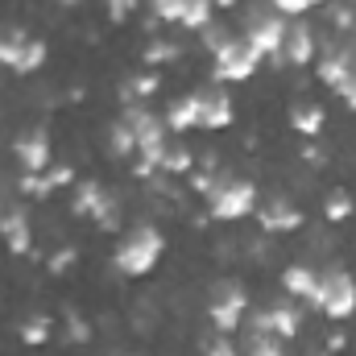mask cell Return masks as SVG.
Returning <instances> with one entry per match:
<instances>
[{
	"mask_svg": "<svg viewBox=\"0 0 356 356\" xmlns=\"http://www.w3.org/2000/svg\"><path fill=\"white\" fill-rule=\"evenodd\" d=\"M311 307H315L327 323H348V319L356 315V277L348 273V269H340V266L323 269Z\"/></svg>",
	"mask_w": 356,
	"mask_h": 356,
	"instance_id": "obj_5",
	"label": "cell"
},
{
	"mask_svg": "<svg viewBox=\"0 0 356 356\" xmlns=\"http://www.w3.org/2000/svg\"><path fill=\"white\" fill-rule=\"evenodd\" d=\"M286 124H290L302 141H315V137L327 129V108H323V104H307V99H298V104L286 112Z\"/></svg>",
	"mask_w": 356,
	"mask_h": 356,
	"instance_id": "obj_19",
	"label": "cell"
},
{
	"mask_svg": "<svg viewBox=\"0 0 356 356\" xmlns=\"http://www.w3.org/2000/svg\"><path fill=\"white\" fill-rule=\"evenodd\" d=\"M145 4H149V17L158 25H178V17L186 8V0H145Z\"/></svg>",
	"mask_w": 356,
	"mask_h": 356,
	"instance_id": "obj_34",
	"label": "cell"
},
{
	"mask_svg": "<svg viewBox=\"0 0 356 356\" xmlns=\"http://www.w3.org/2000/svg\"><path fill=\"white\" fill-rule=\"evenodd\" d=\"M162 257H166V236H162V228L149 224V220H141V224H133L129 232H120V241H116V249H112V269L124 273V277H149L154 269L162 266Z\"/></svg>",
	"mask_w": 356,
	"mask_h": 356,
	"instance_id": "obj_1",
	"label": "cell"
},
{
	"mask_svg": "<svg viewBox=\"0 0 356 356\" xmlns=\"http://www.w3.org/2000/svg\"><path fill=\"white\" fill-rule=\"evenodd\" d=\"M216 4V13H228V8H241V0H211Z\"/></svg>",
	"mask_w": 356,
	"mask_h": 356,
	"instance_id": "obj_39",
	"label": "cell"
},
{
	"mask_svg": "<svg viewBox=\"0 0 356 356\" xmlns=\"http://www.w3.org/2000/svg\"><path fill=\"white\" fill-rule=\"evenodd\" d=\"M178 58H182V46H178V42H170V38H149V42L141 46V63H145L149 71L175 67Z\"/></svg>",
	"mask_w": 356,
	"mask_h": 356,
	"instance_id": "obj_24",
	"label": "cell"
},
{
	"mask_svg": "<svg viewBox=\"0 0 356 356\" xmlns=\"http://www.w3.org/2000/svg\"><path fill=\"white\" fill-rule=\"evenodd\" d=\"M353 216H356V195L353 191H344V186L327 191V199H323V224L336 228V224H348Z\"/></svg>",
	"mask_w": 356,
	"mask_h": 356,
	"instance_id": "obj_25",
	"label": "cell"
},
{
	"mask_svg": "<svg viewBox=\"0 0 356 356\" xmlns=\"http://www.w3.org/2000/svg\"><path fill=\"white\" fill-rule=\"evenodd\" d=\"M348 46H353V54H356V25H353V38H348Z\"/></svg>",
	"mask_w": 356,
	"mask_h": 356,
	"instance_id": "obj_41",
	"label": "cell"
},
{
	"mask_svg": "<svg viewBox=\"0 0 356 356\" xmlns=\"http://www.w3.org/2000/svg\"><path fill=\"white\" fill-rule=\"evenodd\" d=\"M253 298L245 290L241 277H220L211 290H207V302H203V315L211 323V332H224V336H236L245 327V315H249Z\"/></svg>",
	"mask_w": 356,
	"mask_h": 356,
	"instance_id": "obj_3",
	"label": "cell"
},
{
	"mask_svg": "<svg viewBox=\"0 0 356 356\" xmlns=\"http://www.w3.org/2000/svg\"><path fill=\"white\" fill-rule=\"evenodd\" d=\"M199 356H241V344L224 332H211V336L199 340Z\"/></svg>",
	"mask_w": 356,
	"mask_h": 356,
	"instance_id": "obj_32",
	"label": "cell"
},
{
	"mask_svg": "<svg viewBox=\"0 0 356 356\" xmlns=\"http://www.w3.org/2000/svg\"><path fill=\"white\" fill-rule=\"evenodd\" d=\"M71 216L91 220L99 232H112V228H120V199H112L99 178H79L71 186Z\"/></svg>",
	"mask_w": 356,
	"mask_h": 356,
	"instance_id": "obj_6",
	"label": "cell"
},
{
	"mask_svg": "<svg viewBox=\"0 0 356 356\" xmlns=\"http://www.w3.org/2000/svg\"><path fill=\"white\" fill-rule=\"evenodd\" d=\"M261 67H266V54L236 33L224 50L211 54V83H224V88L228 83H249V79H257Z\"/></svg>",
	"mask_w": 356,
	"mask_h": 356,
	"instance_id": "obj_7",
	"label": "cell"
},
{
	"mask_svg": "<svg viewBox=\"0 0 356 356\" xmlns=\"http://www.w3.org/2000/svg\"><path fill=\"white\" fill-rule=\"evenodd\" d=\"M158 91H162V75L158 71H141V75H129L120 83V99L124 104H149Z\"/></svg>",
	"mask_w": 356,
	"mask_h": 356,
	"instance_id": "obj_22",
	"label": "cell"
},
{
	"mask_svg": "<svg viewBox=\"0 0 356 356\" xmlns=\"http://www.w3.org/2000/svg\"><path fill=\"white\" fill-rule=\"evenodd\" d=\"M195 38H199V46H203V50H207V58H211L216 50H224V46H228V42L236 38V29H232V25H224V21L216 17V21H211L207 29H199Z\"/></svg>",
	"mask_w": 356,
	"mask_h": 356,
	"instance_id": "obj_30",
	"label": "cell"
},
{
	"mask_svg": "<svg viewBox=\"0 0 356 356\" xmlns=\"http://www.w3.org/2000/svg\"><path fill=\"white\" fill-rule=\"evenodd\" d=\"M13 158L21 166V175H42L50 162H54V145H50V129L46 124H33L25 133L13 137Z\"/></svg>",
	"mask_w": 356,
	"mask_h": 356,
	"instance_id": "obj_12",
	"label": "cell"
},
{
	"mask_svg": "<svg viewBox=\"0 0 356 356\" xmlns=\"http://www.w3.org/2000/svg\"><path fill=\"white\" fill-rule=\"evenodd\" d=\"M191 170H195V149L170 137V145H166V154H162V162H158V175H166V178H186Z\"/></svg>",
	"mask_w": 356,
	"mask_h": 356,
	"instance_id": "obj_23",
	"label": "cell"
},
{
	"mask_svg": "<svg viewBox=\"0 0 356 356\" xmlns=\"http://www.w3.org/2000/svg\"><path fill=\"white\" fill-rule=\"evenodd\" d=\"M104 154H108L112 162H133V158H137V137H133V129H129L124 116H116V120L104 129Z\"/></svg>",
	"mask_w": 356,
	"mask_h": 356,
	"instance_id": "obj_20",
	"label": "cell"
},
{
	"mask_svg": "<svg viewBox=\"0 0 356 356\" xmlns=\"http://www.w3.org/2000/svg\"><path fill=\"white\" fill-rule=\"evenodd\" d=\"M241 356H286V344L277 340V336H269V332H249V327H241Z\"/></svg>",
	"mask_w": 356,
	"mask_h": 356,
	"instance_id": "obj_26",
	"label": "cell"
},
{
	"mask_svg": "<svg viewBox=\"0 0 356 356\" xmlns=\"http://www.w3.org/2000/svg\"><path fill=\"white\" fill-rule=\"evenodd\" d=\"M162 120H166L170 137H186L191 129H199V95H195V91H182V95H175V99L166 104Z\"/></svg>",
	"mask_w": 356,
	"mask_h": 356,
	"instance_id": "obj_17",
	"label": "cell"
},
{
	"mask_svg": "<svg viewBox=\"0 0 356 356\" xmlns=\"http://www.w3.org/2000/svg\"><path fill=\"white\" fill-rule=\"evenodd\" d=\"M75 182H79V175H75L71 162H50L42 175H21L17 178V191H21L25 199H50L54 191H71Z\"/></svg>",
	"mask_w": 356,
	"mask_h": 356,
	"instance_id": "obj_14",
	"label": "cell"
},
{
	"mask_svg": "<svg viewBox=\"0 0 356 356\" xmlns=\"http://www.w3.org/2000/svg\"><path fill=\"white\" fill-rule=\"evenodd\" d=\"M298 162H302V166H311V170H323L332 158H327V149H323V145H319V137H315V141H302V145H298Z\"/></svg>",
	"mask_w": 356,
	"mask_h": 356,
	"instance_id": "obj_35",
	"label": "cell"
},
{
	"mask_svg": "<svg viewBox=\"0 0 356 356\" xmlns=\"http://www.w3.org/2000/svg\"><path fill=\"white\" fill-rule=\"evenodd\" d=\"M286 29H290V21H286L277 8H269L266 0L241 4V29H236V33H241L245 42H253L269 63L277 58V50H282V42H286Z\"/></svg>",
	"mask_w": 356,
	"mask_h": 356,
	"instance_id": "obj_4",
	"label": "cell"
},
{
	"mask_svg": "<svg viewBox=\"0 0 356 356\" xmlns=\"http://www.w3.org/2000/svg\"><path fill=\"white\" fill-rule=\"evenodd\" d=\"M319 29L311 17H294L290 29H286V42L273 58V67H286V71H302V67H315V54H319Z\"/></svg>",
	"mask_w": 356,
	"mask_h": 356,
	"instance_id": "obj_10",
	"label": "cell"
},
{
	"mask_svg": "<svg viewBox=\"0 0 356 356\" xmlns=\"http://www.w3.org/2000/svg\"><path fill=\"white\" fill-rule=\"evenodd\" d=\"M63 336H67V344H91L95 332L79 311H63Z\"/></svg>",
	"mask_w": 356,
	"mask_h": 356,
	"instance_id": "obj_31",
	"label": "cell"
},
{
	"mask_svg": "<svg viewBox=\"0 0 356 356\" xmlns=\"http://www.w3.org/2000/svg\"><path fill=\"white\" fill-rule=\"evenodd\" d=\"M42 266L50 277H67L71 269L79 266V245H71V241H63V245H54L46 257H42Z\"/></svg>",
	"mask_w": 356,
	"mask_h": 356,
	"instance_id": "obj_28",
	"label": "cell"
},
{
	"mask_svg": "<svg viewBox=\"0 0 356 356\" xmlns=\"http://www.w3.org/2000/svg\"><path fill=\"white\" fill-rule=\"evenodd\" d=\"M54 4H58V8H79L83 0H54Z\"/></svg>",
	"mask_w": 356,
	"mask_h": 356,
	"instance_id": "obj_40",
	"label": "cell"
},
{
	"mask_svg": "<svg viewBox=\"0 0 356 356\" xmlns=\"http://www.w3.org/2000/svg\"><path fill=\"white\" fill-rule=\"evenodd\" d=\"M211 21H216V4H211V0H186V8H182V17H178V29L199 33V29H207Z\"/></svg>",
	"mask_w": 356,
	"mask_h": 356,
	"instance_id": "obj_29",
	"label": "cell"
},
{
	"mask_svg": "<svg viewBox=\"0 0 356 356\" xmlns=\"http://www.w3.org/2000/svg\"><path fill=\"white\" fill-rule=\"evenodd\" d=\"M356 75V54L353 46L336 33H323L319 38V54H315V79L323 83L327 91H344V83Z\"/></svg>",
	"mask_w": 356,
	"mask_h": 356,
	"instance_id": "obj_9",
	"label": "cell"
},
{
	"mask_svg": "<svg viewBox=\"0 0 356 356\" xmlns=\"http://www.w3.org/2000/svg\"><path fill=\"white\" fill-rule=\"evenodd\" d=\"M348 344H353V336L344 332V323H336L327 336H323V353L327 356H340V353H348Z\"/></svg>",
	"mask_w": 356,
	"mask_h": 356,
	"instance_id": "obj_37",
	"label": "cell"
},
{
	"mask_svg": "<svg viewBox=\"0 0 356 356\" xmlns=\"http://www.w3.org/2000/svg\"><path fill=\"white\" fill-rule=\"evenodd\" d=\"M319 13H327V29L336 38H353V25H356V0H327Z\"/></svg>",
	"mask_w": 356,
	"mask_h": 356,
	"instance_id": "obj_27",
	"label": "cell"
},
{
	"mask_svg": "<svg viewBox=\"0 0 356 356\" xmlns=\"http://www.w3.org/2000/svg\"><path fill=\"white\" fill-rule=\"evenodd\" d=\"M17 336H21L25 348H42V344H50V336H54V319H50L46 311H29V315L17 323Z\"/></svg>",
	"mask_w": 356,
	"mask_h": 356,
	"instance_id": "obj_21",
	"label": "cell"
},
{
	"mask_svg": "<svg viewBox=\"0 0 356 356\" xmlns=\"http://www.w3.org/2000/svg\"><path fill=\"white\" fill-rule=\"evenodd\" d=\"M0 241L13 257H25L33 253V220H29V207L17 203V207H0Z\"/></svg>",
	"mask_w": 356,
	"mask_h": 356,
	"instance_id": "obj_15",
	"label": "cell"
},
{
	"mask_svg": "<svg viewBox=\"0 0 356 356\" xmlns=\"http://www.w3.org/2000/svg\"><path fill=\"white\" fill-rule=\"evenodd\" d=\"M319 273H323V269L311 266V261H290V266L277 273V286H282L286 298L311 307V298H315V290H319Z\"/></svg>",
	"mask_w": 356,
	"mask_h": 356,
	"instance_id": "obj_16",
	"label": "cell"
},
{
	"mask_svg": "<svg viewBox=\"0 0 356 356\" xmlns=\"http://www.w3.org/2000/svg\"><path fill=\"white\" fill-rule=\"evenodd\" d=\"M46 58H50V46L42 42V38H25L17 50H13V58L4 63L17 79H29V75H38L42 67H46Z\"/></svg>",
	"mask_w": 356,
	"mask_h": 356,
	"instance_id": "obj_18",
	"label": "cell"
},
{
	"mask_svg": "<svg viewBox=\"0 0 356 356\" xmlns=\"http://www.w3.org/2000/svg\"><path fill=\"white\" fill-rule=\"evenodd\" d=\"M195 95H199V129L203 133H220L236 120V104L224 83H203V88H195Z\"/></svg>",
	"mask_w": 356,
	"mask_h": 356,
	"instance_id": "obj_13",
	"label": "cell"
},
{
	"mask_svg": "<svg viewBox=\"0 0 356 356\" xmlns=\"http://www.w3.org/2000/svg\"><path fill=\"white\" fill-rule=\"evenodd\" d=\"M340 99H344V108H353V112H356V75L348 79V83H344V91H340Z\"/></svg>",
	"mask_w": 356,
	"mask_h": 356,
	"instance_id": "obj_38",
	"label": "cell"
},
{
	"mask_svg": "<svg viewBox=\"0 0 356 356\" xmlns=\"http://www.w3.org/2000/svg\"><path fill=\"white\" fill-rule=\"evenodd\" d=\"M269 8H277L286 21H294V17H307V13H319L327 0H266Z\"/></svg>",
	"mask_w": 356,
	"mask_h": 356,
	"instance_id": "obj_33",
	"label": "cell"
},
{
	"mask_svg": "<svg viewBox=\"0 0 356 356\" xmlns=\"http://www.w3.org/2000/svg\"><path fill=\"white\" fill-rule=\"evenodd\" d=\"M133 13H141V0H104V17L112 25H124Z\"/></svg>",
	"mask_w": 356,
	"mask_h": 356,
	"instance_id": "obj_36",
	"label": "cell"
},
{
	"mask_svg": "<svg viewBox=\"0 0 356 356\" xmlns=\"http://www.w3.org/2000/svg\"><path fill=\"white\" fill-rule=\"evenodd\" d=\"M245 327H249V332H269V336H277L282 344H290V340L302 336V302H294V298L282 294V298H273L266 307H249Z\"/></svg>",
	"mask_w": 356,
	"mask_h": 356,
	"instance_id": "obj_8",
	"label": "cell"
},
{
	"mask_svg": "<svg viewBox=\"0 0 356 356\" xmlns=\"http://www.w3.org/2000/svg\"><path fill=\"white\" fill-rule=\"evenodd\" d=\"M253 220H257V228L266 236H290V232H302L307 228V211L290 195H269V199H261L257 211H253Z\"/></svg>",
	"mask_w": 356,
	"mask_h": 356,
	"instance_id": "obj_11",
	"label": "cell"
},
{
	"mask_svg": "<svg viewBox=\"0 0 356 356\" xmlns=\"http://www.w3.org/2000/svg\"><path fill=\"white\" fill-rule=\"evenodd\" d=\"M104 356H129V353H104Z\"/></svg>",
	"mask_w": 356,
	"mask_h": 356,
	"instance_id": "obj_42",
	"label": "cell"
},
{
	"mask_svg": "<svg viewBox=\"0 0 356 356\" xmlns=\"http://www.w3.org/2000/svg\"><path fill=\"white\" fill-rule=\"evenodd\" d=\"M257 203H261V191H257L253 178L220 170L211 195L203 199V216H207L211 224H241V220H253Z\"/></svg>",
	"mask_w": 356,
	"mask_h": 356,
	"instance_id": "obj_2",
	"label": "cell"
}]
</instances>
